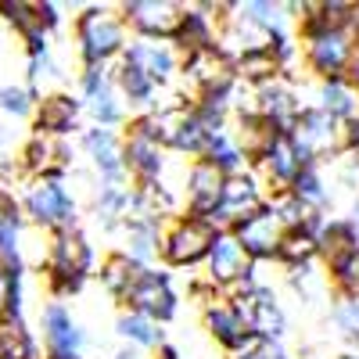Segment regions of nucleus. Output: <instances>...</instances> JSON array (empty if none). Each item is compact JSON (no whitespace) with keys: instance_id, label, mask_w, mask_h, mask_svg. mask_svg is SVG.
<instances>
[{"instance_id":"79ce46f5","label":"nucleus","mask_w":359,"mask_h":359,"mask_svg":"<svg viewBox=\"0 0 359 359\" xmlns=\"http://www.w3.org/2000/svg\"><path fill=\"white\" fill-rule=\"evenodd\" d=\"M18 287H25V269H15V266L0 262V323H4V316L11 309V298H15Z\"/></svg>"},{"instance_id":"a211bd4d","label":"nucleus","mask_w":359,"mask_h":359,"mask_svg":"<svg viewBox=\"0 0 359 359\" xmlns=\"http://www.w3.org/2000/svg\"><path fill=\"white\" fill-rule=\"evenodd\" d=\"M205 331L212 334V341L223 348V352H230V355H237V352H245L252 341H259L255 334H252V327H248V320H245V313L237 309L230 298L223 294V298H216L212 306H205Z\"/></svg>"},{"instance_id":"c03bdc74","label":"nucleus","mask_w":359,"mask_h":359,"mask_svg":"<svg viewBox=\"0 0 359 359\" xmlns=\"http://www.w3.org/2000/svg\"><path fill=\"white\" fill-rule=\"evenodd\" d=\"M36 15H40V22H43L47 33H54V29L62 25V8L50 4V0H36Z\"/></svg>"},{"instance_id":"72a5a7b5","label":"nucleus","mask_w":359,"mask_h":359,"mask_svg":"<svg viewBox=\"0 0 359 359\" xmlns=\"http://www.w3.org/2000/svg\"><path fill=\"white\" fill-rule=\"evenodd\" d=\"M137 277H140V266H137L123 248H115V252H108V255L101 259V284H104L108 294L126 298V291L133 287Z\"/></svg>"},{"instance_id":"58836bf2","label":"nucleus","mask_w":359,"mask_h":359,"mask_svg":"<svg viewBox=\"0 0 359 359\" xmlns=\"http://www.w3.org/2000/svg\"><path fill=\"white\" fill-rule=\"evenodd\" d=\"M287 284L302 302H316V298H323V291L331 287V277L316 273V262H313V266H302V269H287Z\"/></svg>"},{"instance_id":"7ed1b4c3","label":"nucleus","mask_w":359,"mask_h":359,"mask_svg":"<svg viewBox=\"0 0 359 359\" xmlns=\"http://www.w3.org/2000/svg\"><path fill=\"white\" fill-rule=\"evenodd\" d=\"M18 205H22L25 219L36 230H47L50 237L65 233V230H79V205L72 191L65 187V180H50V176L29 180Z\"/></svg>"},{"instance_id":"864d4df0","label":"nucleus","mask_w":359,"mask_h":359,"mask_svg":"<svg viewBox=\"0 0 359 359\" xmlns=\"http://www.w3.org/2000/svg\"><path fill=\"white\" fill-rule=\"evenodd\" d=\"M338 359H359V352H355V348H352V352H341V355H338Z\"/></svg>"},{"instance_id":"bb28decb","label":"nucleus","mask_w":359,"mask_h":359,"mask_svg":"<svg viewBox=\"0 0 359 359\" xmlns=\"http://www.w3.org/2000/svg\"><path fill=\"white\" fill-rule=\"evenodd\" d=\"M320 259V237L313 226H291L277 248V262L287 269H302Z\"/></svg>"},{"instance_id":"6ab92c4d","label":"nucleus","mask_w":359,"mask_h":359,"mask_svg":"<svg viewBox=\"0 0 359 359\" xmlns=\"http://www.w3.org/2000/svg\"><path fill=\"white\" fill-rule=\"evenodd\" d=\"M123 158H126V172L133 180V187H151L162 184V172H165V147L137 130H126L123 137Z\"/></svg>"},{"instance_id":"2eb2a0df","label":"nucleus","mask_w":359,"mask_h":359,"mask_svg":"<svg viewBox=\"0 0 359 359\" xmlns=\"http://www.w3.org/2000/svg\"><path fill=\"white\" fill-rule=\"evenodd\" d=\"M230 302L245 313L252 334H255L259 341H284V334H287V313H284L277 291L269 287V284L255 287V291L245 294V298H230Z\"/></svg>"},{"instance_id":"dca6fc26","label":"nucleus","mask_w":359,"mask_h":359,"mask_svg":"<svg viewBox=\"0 0 359 359\" xmlns=\"http://www.w3.org/2000/svg\"><path fill=\"white\" fill-rule=\"evenodd\" d=\"M230 233L245 245V252H248L252 262H266V259H277V248H280L284 233H287V223L280 219L277 205L269 201L262 212H255V216L245 219L241 226H233Z\"/></svg>"},{"instance_id":"09e8293b","label":"nucleus","mask_w":359,"mask_h":359,"mask_svg":"<svg viewBox=\"0 0 359 359\" xmlns=\"http://www.w3.org/2000/svg\"><path fill=\"white\" fill-rule=\"evenodd\" d=\"M111 359H147L144 355V348H133V345H123V348H118Z\"/></svg>"},{"instance_id":"8fccbe9b","label":"nucleus","mask_w":359,"mask_h":359,"mask_svg":"<svg viewBox=\"0 0 359 359\" xmlns=\"http://www.w3.org/2000/svg\"><path fill=\"white\" fill-rule=\"evenodd\" d=\"M155 359H184V352H180V348H176L172 341H165V345H162V348L155 352Z\"/></svg>"},{"instance_id":"3c124183","label":"nucleus","mask_w":359,"mask_h":359,"mask_svg":"<svg viewBox=\"0 0 359 359\" xmlns=\"http://www.w3.org/2000/svg\"><path fill=\"white\" fill-rule=\"evenodd\" d=\"M348 83L355 86V94H359V54L352 57V69H348Z\"/></svg>"},{"instance_id":"9d476101","label":"nucleus","mask_w":359,"mask_h":359,"mask_svg":"<svg viewBox=\"0 0 359 359\" xmlns=\"http://www.w3.org/2000/svg\"><path fill=\"white\" fill-rule=\"evenodd\" d=\"M118 11L126 18V29H133L140 40H176L184 25V4L176 0H126Z\"/></svg>"},{"instance_id":"603ef678","label":"nucleus","mask_w":359,"mask_h":359,"mask_svg":"<svg viewBox=\"0 0 359 359\" xmlns=\"http://www.w3.org/2000/svg\"><path fill=\"white\" fill-rule=\"evenodd\" d=\"M348 219H352V226H355V230H359V198H355V201H352V216H348Z\"/></svg>"},{"instance_id":"7c9ffc66","label":"nucleus","mask_w":359,"mask_h":359,"mask_svg":"<svg viewBox=\"0 0 359 359\" xmlns=\"http://www.w3.org/2000/svg\"><path fill=\"white\" fill-rule=\"evenodd\" d=\"M115 331H118V338H123L126 345H133V348H151V352H158L162 345H165V331H162V323H155V320H147V316H140V313H123L118 316V323H115Z\"/></svg>"},{"instance_id":"ea45409f","label":"nucleus","mask_w":359,"mask_h":359,"mask_svg":"<svg viewBox=\"0 0 359 359\" xmlns=\"http://www.w3.org/2000/svg\"><path fill=\"white\" fill-rule=\"evenodd\" d=\"M331 320L338 327V334L359 352V298H334Z\"/></svg>"},{"instance_id":"aec40b11","label":"nucleus","mask_w":359,"mask_h":359,"mask_svg":"<svg viewBox=\"0 0 359 359\" xmlns=\"http://www.w3.org/2000/svg\"><path fill=\"white\" fill-rule=\"evenodd\" d=\"M255 90V115H262L273 130L280 133H291L294 123H298V115H302V101H298V90L280 76L273 83H266V86H252Z\"/></svg>"},{"instance_id":"49530a36","label":"nucleus","mask_w":359,"mask_h":359,"mask_svg":"<svg viewBox=\"0 0 359 359\" xmlns=\"http://www.w3.org/2000/svg\"><path fill=\"white\" fill-rule=\"evenodd\" d=\"M348 36L355 43V54H359V4L352 8V18H348Z\"/></svg>"},{"instance_id":"0eeeda50","label":"nucleus","mask_w":359,"mask_h":359,"mask_svg":"<svg viewBox=\"0 0 359 359\" xmlns=\"http://www.w3.org/2000/svg\"><path fill=\"white\" fill-rule=\"evenodd\" d=\"M269 201H273V198H269V187H266V180H262L255 169L233 172V176H226L223 201H219V208H216L212 223H216L219 230H233V226H241L245 219H252L255 212H262Z\"/></svg>"},{"instance_id":"39448f33","label":"nucleus","mask_w":359,"mask_h":359,"mask_svg":"<svg viewBox=\"0 0 359 359\" xmlns=\"http://www.w3.org/2000/svg\"><path fill=\"white\" fill-rule=\"evenodd\" d=\"M151 118H155L158 144L165 147V151L187 155L194 162L205 158L208 140H212V130L201 123V115L194 111V104H162V108H151Z\"/></svg>"},{"instance_id":"4be33fe9","label":"nucleus","mask_w":359,"mask_h":359,"mask_svg":"<svg viewBox=\"0 0 359 359\" xmlns=\"http://www.w3.org/2000/svg\"><path fill=\"white\" fill-rule=\"evenodd\" d=\"M187 212L191 216H205V219H212L216 216V208L223 201V187H226V172H219L212 162H191L187 169Z\"/></svg>"},{"instance_id":"37998d69","label":"nucleus","mask_w":359,"mask_h":359,"mask_svg":"<svg viewBox=\"0 0 359 359\" xmlns=\"http://www.w3.org/2000/svg\"><path fill=\"white\" fill-rule=\"evenodd\" d=\"M230 359H287L284 341H252L245 352H237Z\"/></svg>"},{"instance_id":"423d86ee","label":"nucleus","mask_w":359,"mask_h":359,"mask_svg":"<svg viewBox=\"0 0 359 359\" xmlns=\"http://www.w3.org/2000/svg\"><path fill=\"white\" fill-rule=\"evenodd\" d=\"M298 151L306 155L309 165H320L323 158H341L345 155V126L338 123L334 115H327L316 104H306L298 123L291 130Z\"/></svg>"},{"instance_id":"e433bc0d","label":"nucleus","mask_w":359,"mask_h":359,"mask_svg":"<svg viewBox=\"0 0 359 359\" xmlns=\"http://www.w3.org/2000/svg\"><path fill=\"white\" fill-rule=\"evenodd\" d=\"M0 359H40V345L29 334V327L0 323Z\"/></svg>"},{"instance_id":"393cba45","label":"nucleus","mask_w":359,"mask_h":359,"mask_svg":"<svg viewBox=\"0 0 359 359\" xmlns=\"http://www.w3.org/2000/svg\"><path fill=\"white\" fill-rule=\"evenodd\" d=\"M316 237H320V259L327 266L359 248V230L352 226L348 216H327L323 226L316 230Z\"/></svg>"},{"instance_id":"412c9836","label":"nucleus","mask_w":359,"mask_h":359,"mask_svg":"<svg viewBox=\"0 0 359 359\" xmlns=\"http://www.w3.org/2000/svg\"><path fill=\"white\" fill-rule=\"evenodd\" d=\"M83 97L72 94H47L40 97L36 111H33V130L36 137H50V140H65L69 133L79 130V115H83Z\"/></svg>"},{"instance_id":"4c0bfd02","label":"nucleus","mask_w":359,"mask_h":359,"mask_svg":"<svg viewBox=\"0 0 359 359\" xmlns=\"http://www.w3.org/2000/svg\"><path fill=\"white\" fill-rule=\"evenodd\" d=\"M327 277H331L338 298H359V248L327 266Z\"/></svg>"},{"instance_id":"9b49d317","label":"nucleus","mask_w":359,"mask_h":359,"mask_svg":"<svg viewBox=\"0 0 359 359\" xmlns=\"http://www.w3.org/2000/svg\"><path fill=\"white\" fill-rule=\"evenodd\" d=\"M309 162H306V155L298 151V144H294V137L291 133H273L269 137V144H266V151L255 158V172L266 180V187H273V194H287L291 191V184L298 180V172H302Z\"/></svg>"},{"instance_id":"cd10ccee","label":"nucleus","mask_w":359,"mask_h":359,"mask_svg":"<svg viewBox=\"0 0 359 359\" xmlns=\"http://www.w3.org/2000/svg\"><path fill=\"white\" fill-rule=\"evenodd\" d=\"M205 162H212V165H216L219 172H226V176L252 169V158H248L245 144L237 140L233 130H219V133H212V140H208V151H205Z\"/></svg>"},{"instance_id":"a18cd8bd","label":"nucleus","mask_w":359,"mask_h":359,"mask_svg":"<svg viewBox=\"0 0 359 359\" xmlns=\"http://www.w3.org/2000/svg\"><path fill=\"white\" fill-rule=\"evenodd\" d=\"M345 155H359V115L345 123Z\"/></svg>"},{"instance_id":"a878e982","label":"nucleus","mask_w":359,"mask_h":359,"mask_svg":"<svg viewBox=\"0 0 359 359\" xmlns=\"http://www.w3.org/2000/svg\"><path fill=\"white\" fill-rule=\"evenodd\" d=\"M316 108H323L327 115H334L341 126L348 123V118H355L359 115V94H355V86L348 83V76L316 83Z\"/></svg>"},{"instance_id":"5701e85b","label":"nucleus","mask_w":359,"mask_h":359,"mask_svg":"<svg viewBox=\"0 0 359 359\" xmlns=\"http://www.w3.org/2000/svg\"><path fill=\"white\" fill-rule=\"evenodd\" d=\"M22 172H29V180H62L69 169V144L65 140H50V137H29L22 147Z\"/></svg>"},{"instance_id":"f03ea898","label":"nucleus","mask_w":359,"mask_h":359,"mask_svg":"<svg viewBox=\"0 0 359 359\" xmlns=\"http://www.w3.org/2000/svg\"><path fill=\"white\" fill-rule=\"evenodd\" d=\"M94 245L83 230H65L54 233L47 245L43 273H47V291L54 294V302H62L69 294H79L94 273Z\"/></svg>"},{"instance_id":"a19ab883","label":"nucleus","mask_w":359,"mask_h":359,"mask_svg":"<svg viewBox=\"0 0 359 359\" xmlns=\"http://www.w3.org/2000/svg\"><path fill=\"white\" fill-rule=\"evenodd\" d=\"M40 104V94H33L29 86H15V83H0V111H8L15 118L33 115Z\"/></svg>"},{"instance_id":"473e14b6","label":"nucleus","mask_w":359,"mask_h":359,"mask_svg":"<svg viewBox=\"0 0 359 359\" xmlns=\"http://www.w3.org/2000/svg\"><path fill=\"white\" fill-rule=\"evenodd\" d=\"M0 262L25 269V212H22V205H15L0 219Z\"/></svg>"},{"instance_id":"2f4dec72","label":"nucleus","mask_w":359,"mask_h":359,"mask_svg":"<svg viewBox=\"0 0 359 359\" xmlns=\"http://www.w3.org/2000/svg\"><path fill=\"white\" fill-rule=\"evenodd\" d=\"M287 194L298 198L309 212H320V216H327V208H331V187H327L320 165H306L302 172H298V180L291 184Z\"/></svg>"},{"instance_id":"20e7f679","label":"nucleus","mask_w":359,"mask_h":359,"mask_svg":"<svg viewBox=\"0 0 359 359\" xmlns=\"http://www.w3.org/2000/svg\"><path fill=\"white\" fill-rule=\"evenodd\" d=\"M219 233L223 230L205 216H191V212L172 216V223L162 233V262L172 266V269L205 266V259H208V252H212Z\"/></svg>"},{"instance_id":"b1692460","label":"nucleus","mask_w":359,"mask_h":359,"mask_svg":"<svg viewBox=\"0 0 359 359\" xmlns=\"http://www.w3.org/2000/svg\"><path fill=\"white\" fill-rule=\"evenodd\" d=\"M237 15L245 22H252L259 33H266L269 40L273 36H287L291 33V8L287 4H277V0H245L237 4Z\"/></svg>"},{"instance_id":"f257e3e1","label":"nucleus","mask_w":359,"mask_h":359,"mask_svg":"<svg viewBox=\"0 0 359 359\" xmlns=\"http://www.w3.org/2000/svg\"><path fill=\"white\" fill-rule=\"evenodd\" d=\"M76 47H79V62L83 69H94V65H111L115 57L123 62V54L130 47V29L126 18L118 8L108 4H90L76 15Z\"/></svg>"},{"instance_id":"f3484780","label":"nucleus","mask_w":359,"mask_h":359,"mask_svg":"<svg viewBox=\"0 0 359 359\" xmlns=\"http://www.w3.org/2000/svg\"><path fill=\"white\" fill-rule=\"evenodd\" d=\"M79 147L86 151V158L94 162L101 184H130L126 158H123V137H118L115 130L90 126V130H83Z\"/></svg>"},{"instance_id":"de8ad7c7","label":"nucleus","mask_w":359,"mask_h":359,"mask_svg":"<svg viewBox=\"0 0 359 359\" xmlns=\"http://www.w3.org/2000/svg\"><path fill=\"white\" fill-rule=\"evenodd\" d=\"M15 205H18V201L11 198V191H8V187H0V219H4V216L11 212V208H15Z\"/></svg>"},{"instance_id":"f8f14e48","label":"nucleus","mask_w":359,"mask_h":359,"mask_svg":"<svg viewBox=\"0 0 359 359\" xmlns=\"http://www.w3.org/2000/svg\"><path fill=\"white\" fill-rule=\"evenodd\" d=\"M43 331V359H86V331L76 323V316L65 309V302H47L40 313Z\"/></svg>"},{"instance_id":"1a4fd4ad","label":"nucleus","mask_w":359,"mask_h":359,"mask_svg":"<svg viewBox=\"0 0 359 359\" xmlns=\"http://www.w3.org/2000/svg\"><path fill=\"white\" fill-rule=\"evenodd\" d=\"M302 57H306V69L320 83L323 79H341L352 69L355 43L348 36V29H327V33H316V36L302 40Z\"/></svg>"},{"instance_id":"f704fd0d","label":"nucleus","mask_w":359,"mask_h":359,"mask_svg":"<svg viewBox=\"0 0 359 359\" xmlns=\"http://www.w3.org/2000/svg\"><path fill=\"white\" fill-rule=\"evenodd\" d=\"M83 108H86L90 118H94V126L115 130V126L126 123V101H123V94H118V83L101 90V94H94V97H83Z\"/></svg>"},{"instance_id":"4468645a","label":"nucleus","mask_w":359,"mask_h":359,"mask_svg":"<svg viewBox=\"0 0 359 359\" xmlns=\"http://www.w3.org/2000/svg\"><path fill=\"white\" fill-rule=\"evenodd\" d=\"M123 62L137 65L158 86H169L176 76H184V50H180L172 40H140V36H133L126 54H123Z\"/></svg>"},{"instance_id":"6e6552de","label":"nucleus","mask_w":359,"mask_h":359,"mask_svg":"<svg viewBox=\"0 0 359 359\" xmlns=\"http://www.w3.org/2000/svg\"><path fill=\"white\" fill-rule=\"evenodd\" d=\"M126 309L130 313H140V316H147V320H155V323H169V320H176V313H180V294H176V287H172V280H169V273H162V269H140V277L133 280V287L126 291Z\"/></svg>"},{"instance_id":"c9c22d12","label":"nucleus","mask_w":359,"mask_h":359,"mask_svg":"<svg viewBox=\"0 0 359 359\" xmlns=\"http://www.w3.org/2000/svg\"><path fill=\"white\" fill-rule=\"evenodd\" d=\"M0 22H8L22 36V43L36 40V36H50L36 15V4H29V0H0Z\"/></svg>"},{"instance_id":"ddd939ff","label":"nucleus","mask_w":359,"mask_h":359,"mask_svg":"<svg viewBox=\"0 0 359 359\" xmlns=\"http://www.w3.org/2000/svg\"><path fill=\"white\" fill-rule=\"evenodd\" d=\"M252 269H255V262L248 259L245 245L237 241L230 230H223V233L216 237L212 252H208V259H205V280L212 284L219 294H230L237 284L252 273Z\"/></svg>"},{"instance_id":"c756f323","label":"nucleus","mask_w":359,"mask_h":359,"mask_svg":"<svg viewBox=\"0 0 359 359\" xmlns=\"http://www.w3.org/2000/svg\"><path fill=\"white\" fill-rule=\"evenodd\" d=\"M233 69H237V79L248 83V86H266L284 76L280 62L273 57V50L269 47H259V50H245L233 57Z\"/></svg>"},{"instance_id":"c85d7f7f","label":"nucleus","mask_w":359,"mask_h":359,"mask_svg":"<svg viewBox=\"0 0 359 359\" xmlns=\"http://www.w3.org/2000/svg\"><path fill=\"white\" fill-rule=\"evenodd\" d=\"M115 83H118V94H123V101H126L130 108H144V111L158 108V104H155L158 83H155L151 76H144L137 65L118 62V69H115Z\"/></svg>"}]
</instances>
